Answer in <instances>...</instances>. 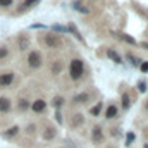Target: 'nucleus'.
I'll return each mask as SVG.
<instances>
[{"instance_id":"1","label":"nucleus","mask_w":148,"mask_h":148,"mask_svg":"<svg viewBox=\"0 0 148 148\" xmlns=\"http://www.w3.org/2000/svg\"><path fill=\"white\" fill-rule=\"evenodd\" d=\"M83 62L79 60V59H74L73 62H71V66H69V74H71V77L73 79H79L81 76H83Z\"/></svg>"},{"instance_id":"2","label":"nucleus","mask_w":148,"mask_h":148,"mask_svg":"<svg viewBox=\"0 0 148 148\" xmlns=\"http://www.w3.org/2000/svg\"><path fill=\"white\" fill-rule=\"evenodd\" d=\"M28 64H29V67H33V69H36L41 66V55H40V52H31L29 55H28Z\"/></svg>"},{"instance_id":"3","label":"nucleus","mask_w":148,"mask_h":148,"mask_svg":"<svg viewBox=\"0 0 148 148\" xmlns=\"http://www.w3.org/2000/svg\"><path fill=\"white\" fill-rule=\"evenodd\" d=\"M14 81V73H2L0 74V88H5L9 84H12Z\"/></svg>"},{"instance_id":"4","label":"nucleus","mask_w":148,"mask_h":148,"mask_svg":"<svg viewBox=\"0 0 148 148\" xmlns=\"http://www.w3.org/2000/svg\"><path fill=\"white\" fill-rule=\"evenodd\" d=\"M45 43H47V47L53 48V47H59L60 45V40H59V36H55V35H47L45 36Z\"/></svg>"},{"instance_id":"5","label":"nucleus","mask_w":148,"mask_h":148,"mask_svg":"<svg viewBox=\"0 0 148 148\" xmlns=\"http://www.w3.org/2000/svg\"><path fill=\"white\" fill-rule=\"evenodd\" d=\"M91 136H93V141H95V143H100V141L103 140L102 127H100V126H95V127H93V133H91Z\"/></svg>"},{"instance_id":"6","label":"nucleus","mask_w":148,"mask_h":148,"mask_svg":"<svg viewBox=\"0 0 148 148\" xmlns=\"http://www.w3.org/2000/svg\"><path fill=\"white\" fill-rule=\"evenodd\" d=\"M45 107H47V103H45V100H35L33 102V105H31V109H33V112H36V114H40V112L45 110Z\"/></svg>"},{"instance_id":"7","label":"nucleus","mask_w":148,"mask_h":148,"mask_svg":"<svg viewBox=\"0 0 148 148\" xmlns=\"http://www.w3.org/2000/svg\"><path fill=\"white\" fill-rule=\"evenodd\" d=\"M9 110H10V100L2 97L0 98V112H9Z\"/></svg>"},{"instance_id":"8","label":"nucleus","mask_w":148,"mask_h":148,"mask_svg":"<svg viewBox=\"0 0 148 148\" xmlns=\"http://www.w3.org/2000/svg\"><path fill=\"white\" fill-rule=\"evenodd\" d=\"M115 115H117V107H115V105H109L107 110H105V117H107V119H114Z\"/></svg>"},{"instance_id":"9","label":"nucleus","mask_w":148,"mask_h":148,"mask_svg":"<svg viewBox=\"0 0 148 148\" xmlns=\"http://www.w3.org/2000/svg\"><path fill=\"white\" fill-rule=\"evenodd\" d=\"M67 31H71V33H73V35H74L76 38H77V40H79L81 43H84V38L81 36V33H79V31L76 29V26H74V24H69V26H67Z\"/></svg>"},{"instance_id":"10","label":"nucleus","mask_w":148,"mask_h":148,"mask_svg":"<svg viewBox=\"0 0 148 148\" xmlns=\"http://www.w3.org/2000/svg\"><path fill=\"white\" fill-rule=\"evenodd\" d=\"M73 7L77 10V12H81V14H90V9H88V7H84V5H81L79 2H74Z\"/></svg>"},{"instance_id":"11","label":"nucleus","mask_w":148,"mask_h":148,"mask_svg":"<svg viewBox=\"0 0 148 148\" xmlns=\"http://www.w3.org/2000/svg\"><path fill=\"white\" fill-rule=\"evenodd\" d=\"M107 55L110 57V59L114 60V62H115V64H122V59H121V57H119V55H117L114 50H107Z\"/></svg>"},{"instance_id":"12","label":"nucleus","mask_w":148,"mask_h":148,"mask_svg":"<svg viewBox=\"0 0 148 148\" xmlns=\"http://www.w3.org/2000/svg\"><path fill=\"white\" fill-rule=\"evenodd\" d=\"M17 133H19V127H17V126H14V127H10L9 131H5V133H3V138H12V136H16Z\"/></svg>"},{"instance_id":"13","label":"nucleus","mask_w":148,"mask_h":148,"mask_svg":"<svg viewBox=\"0 0 148 148\" xmlns=\"http://www.w3.org/2000/svg\"><path fill=\"white\" fill-rule=\"evenodd\" d=\"M121 100H122V109L127 110V109H129V103H131V102H129V95H127V93H122Z\"/></svg>"},{"instance_id":"14","label":"nucleus","mask_w":148,"mask_h":148,"mask_svg":"<svg viewBox=\"0 0 148 148\" xmlns=\"http://www.w3.org/2000/svg\"><path fill=\"white\" fill-rule=\"evenodd\" d=\"M119 38H121V40H124V41H126V43H129V45H136V40H134L133 36H129V35L121 33V35H119Z\"/></svg>"},{"instance_id":"15","label":"nucleus","mask_w":148,"mask_h":148,"mask_svg":"<svg viewBox=\"0 0 148 148\" xmlns=\"http://www.w3.org/2000/svg\"><path fill=\"white\" fill-rule=\"evenodd\" d=\"M86 100H88V95L86 93H81V95L74 97V103H84Z\"/></svg>"},{"instance_id":"16","label":"nucleus","mask_w":148,"mask_h":148,"mask_svg":"<svg viewBox=\"0 0 148 148\" xmlns=\"http://www.w3.org/2000/svg\"><path fill=\"white\" fill-rule=\"evenodd\" d=\"M28 43H29V41H28V38H24V36L19 38V48H21V50L28 48Z\"/></svg>"},{"instance_id":"17","label":"nucleus","mask_w":148,"mask_h":148,"mask_svg":"<svg viewBox=\"0 0 148 148\" xmlns=\"http://www.w3.org/2000/svg\"><path fill=\"white\" fill-rule=\"evenodd\" d=\"M52 29L57 31V33H67V28H64V26H60V24H53Z\"/></svg>"},{"instance_id":"18","label":"nucleus","mask_w":148,"mask_h":148,"mask_svg":"<svg viewBox=\"0 0 148 148\" xmlns=\"http://www.w3.org/2000/svg\"><path fill=\"white\" fill-rule=\"evenodd\" d=\"M100 110H102V102H98V103H97V105H95V107H93V109H91V115H98V114H100Z\"/></svg>"},{"instance_id":"19","label":"nucleus","mask_w":148,"mask_h":148,"mask_svg":"<svg viewBox=\"0 0 148 148\" xmlns=\"http://www.w3.org/2000/svg\"><path fill=\"white\" fill-rule=\"evenodd\" d=\"M62 103H64V98H62V97H55V98H53V102H52V105H53V107H60Z\"/></svg>"},{"instance_id":"20","label":"nucleus","mask_w":148,"mask_h":148,"mask_svg":"<svg viewBox=\"0 0 148 148\" xmlns=\"http://www.w3.org/2000/svg\"><path fill=\"white\" fill-rule=\"evenodd\" d=\"M83 121H84V119H83V115H81V114H76V115H74V126L83 124Z\"/></svg>"},{"instance_id":"21","label":"nucleus","mask_w":148,"mask_h":148,"mask_svg":"<svg viewBox=\"0 0 148 148\" xmlns=\"http://www.w3.org/2000/svg\"><path fill=\"white\" fill-rule=\"evenodd\" d=\"M28 107H29L28 100H21V102H19V110H26Z\"/></svg>"},{"instance_id":"22","label":"nucleus","mask_w":148,"mask_h":148,"mask_svg":"<svg viewBox=\"0 0 148 148\" xmlns=\"http://www.w3.org/2000/svg\"><path fill=\"white\" fill-rule=\"evenodd\" d=\"M134 141V133H127V136H126V145H131Z\"/></svg>"},{"instance_id":"23","label":"nucleus","mask_w":148,"mask_h":148,"mask_svg":"<svg viewBox=\"0 0 148 148\" xmlns=\"http://www.w3.org/2000/svg\"><path fill=\"white\" fill-rule=\"evenodd\" d=\"M7 53H9L7 47H0V60H2V59H5V57H7Z\"/></svg>"},{"instance_id":"24","label":"nucleus","mask_w":148,"mask_h":148,"mask_svg":"<svg viewBox=\"0 0 148 148\" xmlns=\"http://www.w3.org/2000/svg\"><path fill=\"white\" fill-rule=\"evenodd\" d=\"M138 90H140L141 93H145V91H147V83H145V81H140V83H138Z\"/></svg>"},{"instance_id":"25","label":"nucleus","mask_w":148,"mask_h":148,"mask_svg":"<svg viewBox=\"0 0 148 148\" xmlns=\"http://www.w3.org/2000/svg\"><path fill=\"white\" fill-rule=\"evenodd\" d=\"M12 2H14V0H0V5H2V7H10Z\"/></svg>"},{"instance_id":"26","label":"nucleus","mask_w":148,"mask_h":148,"mask_svg":"<svg viewBox=\"0 0 148 148\" xmlns=\"http://www.w3.org/2000/svg\"><path fill=\"white\" fill-rule=\"evenodd\" d=\"M38 2H40V0H24V7H31V5H35Z\"/></svg>"},{"instance_id":"27","label":"nucleus","mask_w":148,"mask_h":148,"mask_svg":"<svg viewBox=\"0 0 148 148\" xmlns=\"http://www.w3.org/2000/svg\"><path fill=\"white\" fill-rule=\"evenodd\" d=\"M127 59L131 60V64H133V66H138V64H140V59H134L133 55H127Z\"/></svg>"},{"instance_id":"28","label":"nucleus","mask_w":148,"mask_h":148,"mask_svg":"<svg viewBox=\"0 0 148 148\" xmlns=\"http://www.w3.org/2000/svg\"><path fill=\"white\" fill-rule=\"evenodd\" d=\"M140 69H141V73H148V62H141Z\"/></svg>"},{"instance_id":"29","label":"nucleus","mask_w":148,"mask_h":148,"mask_svg":"<svg viewBox=\"0 0 148 148\" xmlns=\"http://www.w3.org/2000/svg\"><path fill=\"white\" fill-rule=\"evenodd\" d=\"M60 67H62V64H60V62H57V64H55V67H52V71L57 74L59 71H60Z\"/></svg>"},{"instance_id":"30","label":"nucleus","mask_w":148,"mask_h":148,"mask_svg":"<svg viewBox=\"0 0 148 148\" xmlns=\"http://www.w3.org/2000/svg\"><path fill=\"white\" fill-rule=\"evenodd\" d=\"M55 119H57V122H59V124H62V114H60V112H57V114H55Z\"/></svg>"},{"instance_id":"31","label":"nucleus","mask_w":148,"mask_h":148,"mask_svg":"<svg viewBox=\"0 0 148 148\" xmlns=\"http://www.w3.org/2000/svg\"><path fill=\"white\" fill-rule=\"evenodd\" d=\"M31 28H33V29H45V26H43V24H33Z\"/></svg>"},{"instance_id":"32","label":"nucleus","mask_w":148,"mask_h":148,"mask_svg":"<svg viewBox=\"0 0 148 148\" xmlns=\"http://www.w3.org/2000/svg\"><path fill=\"white\" fill-rule=\"evenodd\" d=\"M143 48H147L148 50V43H143Z\"/></svg>"},{"instance_id":"33","label":"nucleus","mask_w":148,"mask_h":148,"mask_svg":"<svg viewBox=\"0 0 148 148\" xmlns=\"http://www.w3.org/2000/svg\"><path fill=\"white\" fill-rule=\"evenodd\" d=\"M145 148H148V145H145Z\"/></svg>"},{"instance_id":"34","label":"nucleus","mask_w":148,"mask_h":148,"mask_svg":"<svg viewBox=\"0 0 148 148\" xmlns=\"http://www.w3.org/2000/svg\"><path fill=\"white\" fill-rule=\"evenodd\" d=\"M147 109H148V103H147Z\"/></svg>"}]
</instances>
